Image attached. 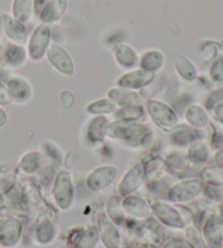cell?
Listing matches in <instances>:
<instances>
[{
    "instance_id": "obj_24",
    "label": "cell",
    "mask_w": 223,
    "mask_h": 248,
    "mask_svg": "<svg viewBox=\"0 0 223 248\" xmlns=\"http://www.w3.org/2000/svg\"><path fill=\"white\" fill-rule=\"evenodd\" d=\"M143 116H144V110L140 106H127L115 113V117L121 121H136Z\"/></svg>"
},
{
    "instance_id": "obj_33",
    "label": "cell",
    "mask_w": 223,
    "mask_h": 248,
    "mask_svg": "<svg viewBox=\"0 0 223 248\" xmlns=\"http://www.w3.org/2000/svg\"><path fill=\"white\" fill-rule=\"evenodd\" d=\"M50 1V0H33L34 2V8L38 13L43 11V9L47 6V3Z\"/></svg>"
},
{
    "instance_id": "obj_32",
    "label": "cell",
    "mask_w": 223,
    "mask_h": 248,
    "mask_svg": "<svg viewBox=\"0 0 223 248\" xmlns=\"http://www.w3.org/2000/svg\"><path fill=\"white\" fill-rule=\"evenodd\" d=\"M60 100H61V104L64 105L65 108H71L74 104V96L70 91H64L62 92V94L60 96Z\"/></svg>"
},
{
    "instance_id": "obj_5",
    "label": "cell",
    "mask_w": 223,
    "mask_h": 248,
    "mask_svg": "<svg viewBox=\"0 0 223 248\" xmlns=\"http://www.w3.org/2000/svg\"><path fill=\"white\" fill-rule=\"evenodd\" d=\"M146 179V168L143 163L134 166L119 184V193L123 197L131 196L141 187Z\"/></svg>"
},
{
    "instance_id": "obj_8",
    "label": "cell",
    "mask_w": 223,
    "mask_h": 248,
    "mask_svg": "<svg viewBox=\"0 0 223 248\" xmlns=\"http://www.w3.org/2000/svg\"><path fill=\"white\" fill-rule=\"evenodd\" d=\"M49 62L65 75H72L74 73V64L70 55L61 46L57 44H51L47 50Z\"/></svg>"
},
{
    "instance_id": "obj_15",
    "label": "cell",
    "mask_w": 223,
    "mask_h": 248,
    "mask_svg": "<svg viewBox=\"0 0 223 248\" xmlns=\"http://www.w3.org/2000/svg\"><path fill=\"white\" fill-rule=\"evenodd\" d=\"M66 0H50L41 12V20L45 23H53L61 19L66 9Z\"/></svg>"
},
{
    "instance_id": "obj_20",
    "label": "cell",
    "mask_w": 223,
    "mask_h": 248,
    "mask_svg": "<svg viewBox=\"0 0 223 248\" xmlns=\"http://www.w3.org/2000/svg\"><path fill=\"white\" fill-rule=\"evenodd\" d=\"M33 10V0H13L12 15L15 19L25 23L30 20Z\"/></svg>"
},
{
    "instance_id": "obj_26",
    "label": "cell",
    "mask_w": 223,
    "mask_h": 248,
    "mask_svg": "<svg viewBox=\"0 0 223 248\" xmlns=\"http://www.w3.org/2000/svg\"><path fill=\"white\" fill-rule=\"evenodd\" d=\"M114 110V103L109 99H99L92 103L87 107L88 113L92 114H106L110 113Z\"/></svg>"
},
{
    "instance_id": "obj_29",
    "label": "cell",
    "mask_w": 223,
    "mask_h": 248,
    "mask_svg": "<svg viewBox=\"0 0 223 248\" xmlns=\"http://www.w3.org/2000/svg\"><path fill=\"white\" fill-rule=\"evenodd\" d=\"M193 134L194 132L191 131V128L183 126L181 128H177V131L173 133V137H171V139H173V141L175 144L184 145L193 140V136H191Z\"/></svg>"
},
{
    "instance_id": "obj_34",
    "label": "cell",
    "mask_w": 223,
    "mask_h": 248,
    "mask_svg": "<svg viewBox=\"0 0 223 248\" xmlns=\"http://www.w3.org/2000/svg\"><path fill=\"white\" fill-rule=\"evenodd\" d=\"M7 119H8V116H7V112L4 111L3 109L0 108V128L4 126V124L7 123Z\"/></svg>"
},
{
    "instance_id": "obj_30",
    "label": "cell",
    "mask_w": 223,
    "mask_h": 248,
    "mask_svg": "<svg viewBox=\"0 0 223 248\" xmlns=\"http://www.w3.org/2000/svg\"><path fill=\"white\" fill-rule=\"evenodd\" d=\"M189 156L193 160V162H205V160L207 159L208 153L204 145L197 143L191 146V150H189Z\"/></svg>"
},
{
    "instance_id": "obj_28",
    "label": "cell",
    "mask_w": 223,
    "mask_h": 248,
    "mask_svg": "<svg viewBox=\"0 0 223 248\" xmlns=\"http://www.w3.org/2000/svg\"><path fill=\"white\" fill-rule=\"evenodd\" d=\"M186 119L196 126H204L207 123V116L199 107H191L187 110Z\"/></svg>"
},
{
    "instance_id": "obj_21",
    "label": "cell",
    "mask_w": 223,
    "mask_h": 248,
    "mask_svg": "<svg viewBox=\"0 0 223 248\" xmlns=\"http://www.w3.org/2000/svg\"><path fill=\"white\" fill-rule=\"evenodd\" d=\"M44 163V157L42 154L32 152L24 155L20 161L21 169L25 173H34L41 169Z\"/></svg>"
},
{
    "instance_id": "obj_17",
    "label": "cell",
    "mask_w": 223,
    "mask_h": 248,
    "mask_svg": "<svg viewBox=\"0 0 223 248\" xmlns=\"http://www.w3.org/2000/svg\"><path fill=\"white\" fill-rule=\"evenodd\" d=\"M109 98L113 103L120 106H138L141 104V98L136 93H134L127 88H115L108 93Z\"/></svg>"
},
{
    "instance_id": "obj_16",
    "label": "cell",
    "mask_w": 223,
    "mask_h": 248,
    "mask_svg": "<svg viewBox=\"0 0 223 248\" xmlns=\"http://www.w3.org/2000/svg\"><path fill=\"white\" fill-rule=\"evenodd\" d=\"M3 59L8 65L12 66V68H19L25 62V49L16 44H7L3 49Z\"/></svg>"
},
{
    "instance_id": "obj_14",
    "label": "cell",
    "mask_w": 223,
    "mask_h": 248,
    "mask_svg": "<svg viewBox=\"0 0 223 248\" xmlns=\"http://www.w3.org/2000/svg\"><path fill=\"white\" fill-rule=\"evenodd\" d=\"M154 78V73L148 72L145 70H136L133 72L123 75L121 78L118 79V85L122 88H141L149 84Z\"/></svg>"
},
{
    "instance_id": "obj_25",
    "label": "cell",
    "mask_w": 223,
    "mask_h": 248,
    "mask_svg": "<svg viewBox=\"0 0 223 248\" xmlns=\"http://www.w3.org/2000/svg\"><path fill=\"white\" fill-rule=\"evenodd\" d=\"M175 70L177 71L181 77H183V78L189 79V81H191V79L195 78L196 77L195 68L187 59L183 58V57H176L175 61Z\"/></svg>"
},
{
    "instance_id": "obj_9",
    "label": "cell",
    "mask_w": 223,
    "mask_h": 248,
    "mask_svg": "<svg viewBox=\"0 0 223 248\" xmlns=\"http://www.w3.org/2000/svg\"><path fill=\"white\" fill-rule=\"evenodd\" d=\"M0 26L6 36L10 39L13 44H24L26 42V31L23 23L17 21L15 17L4 15L0 17Z\"/></svg>"
},
{
    "instance_id": "obj_1",
    "label": "cell",
    "mask_w": 223,
    "mask_h": 248,
    "mask_svg": "<svg viewBox=\"0 0 223 248\" xmlns=\"http://www.w3.org/2000/svg\"><path fill=\"white\" fill-rule=\"evenodd\" d=\"M52 196L62 210H68L72 206L74 199L73 181L66 171H61L57 175L52 188Z\"/></svg>"
},
{
    "instance_id": "obj_18",
    "label": "cell",
    "mask_w": 223,
    "mask_h": 248,
    "mask_svg": "<svg viewBox=\"0 0 223 248\" xmlns=\"http://www.w3.org/2000/svg\"><path fill=\"white\" fill-rule=\"evenodd\" d=\"M108 128V120L104 117H98L91 121L87 125L86 137L92 143H98L104 140Z\"/></svg>"
},
{
    "instance_id": "obj_13",
    "label": "cell",
    "mask_w": 223,
    "mask_h": 248,
    "mask_svg": "<svg viewBox=\"0 0 223 248\" xmlns=\"http://www.w3.org/2000/svg\"><path fill=\"white\" fill-rule=\"evenodd\" d=\"M122 207L126 214L140 220L148 218L151 212V207L147 203L145 199L137 196L126 197Z\"/></svg>"
},
{
    "instance_id": "obj_10",
    "label": "cell",
    "mask_w": 223,
    "mask_h": 248,
    "mask_svg": "<svg viewBox=\"0 0 223 248\" xmlns=\"http://www.w3.org/2000/svg\"><path fill=\"white\" fill-rule=\"evenodd\" d=\"M22 235V223L15 218L6 219L0 222V245L4 247L15 246Z\"/></svg>"
},
{
    "instance_id": "obj_23",
    "label": "cell",
    "mask_w": 223,
    "mask_h": 248,
    "mask_svg": "<svg viewBox=\"0 0 223 248\" xmlns=\"http://www.w3.org/2000/svg\"><path fill=\"white\" fill-rule=\"evenodd\" d=\"M107 210H108V218L112 221L115 225L122 224L124 222V212L123 207L121 205L119 197H112L110 198L108 202V206H107Z\"/></svg>"
},
{
    "instance_id": "obj_4",
    "label": "cell",
    "mask_w": 223,
    "mask_h": 248,
    "mask_svg": "<svg viewBox=\"0 0 223 248\" xmlns=\"http://www.w3.org/2000/svg\"><path fill=\"white\" fill-rule=\"evenodd\" d=\"M203 188L204 184L202 181H184V182H181L175 186H173L170 189V192H169V199L175 203L186 202L191 201V199L199 195Z\"/></svg>"
},
{
    "instance_id": "obj_3",
    "label": "cell",
    "mask_w": 223,
    "mask_h": 248,
    "mask_svg": "<svg viewBox=\"0 0 223 248\" xmlns=\"http://www.w3.org/2000/svg\"><path fill=\"white\" fill-rule=\"evenodd\" d=\"M118 175V170L112 166H104L97 168L87 176L86 186L93 192H100V190L108 187L113 183Z\"/></svg>"
},
{
    "instance_id": "obj_11",
    "label": "cell",
    "mask_w": 223,
    "mask_h": 248,
    "mask_svg": "<svg viewBox=\"0 0 223 248\" xmlns=\"http://www.w3.org/2000/svg\"><path fill=\"white\" fill-rule=\"evenodd\" d=\"M97 222L98 229H99L100 232V236L102 238V241H104L105 245L108 246L109 248H118L120 243V236L115 224L108 218V216L104 214V212L98 215Z\"/></svg>"
},
{
    "instance_id": "obj_2",
    "label": "cell",
    "mask_w": 223,
    "mask_h": 248,
    "mask_svg": "<svg viewBox=\"0 0 223 248\" xmlns=\"http://www.w3.org/2000/svg\"><path fill=\"white\" fill-rule=\"evenodd\" d=\"M147 110L150 114L154 122L160 127L171 130L177 123V118L173 110L166 104L160 103V101L150 100L147 104Z\"/></svg>"
},
{
    "instance_id": "obj_12",
    "label": "cell",
    "mask_w": 223,
    "mask_h": 248,
    "mask_svg": "<svg viewBox=\"0 0 223 248\" xmlns=\"http://www.w3.org/2000/svg\"><path fill=\"white\" fill-rule=\"evenodd\" d=\"M7 88L10 92L13 100L26 103L33 96V90L30 83L21 77H13L8 79Z\"/></svg>"
},
{
    "instance_id": "obj_31",
    "label": "cell",
    "mask_w": 223,
    "mask_h": 248,
    "mask_svg": "<svg viewBox=\"0 0 223 248\" xmlns=\"http://www.w3.org/2000/svg\"><path fill=\"white\" fill-rule=\"evenodd\" d=\"M13 99L10 92H9L7 86H4L3 84L0 82V106H8L10 105Z\"/></svg>"
},
{
    "instance_id": "obj_22",
    "label": "cell",
    "mask_w": 223,
    "mask_h": 248,
    "mask_svg": "<svg viewBox=\"0 0 223 248\" xmlns=\"http://www.w3.org/2000/svg\"><path fill=\"white\" fill-rule=\"evenodd\" d=\"M163 63V55L159 50H148L143 56L141 65L142 69L148 72L160 69Z\"/></svg>"
},
{
    "instance_id": "obj_19",
    "label": "cell",
    "mask_w": 223,
    "mask_h": 248,
    "mask_svg": "<svg viewBox=\"0 0 223 248\" xmlns=\"http://www.w3.org/2000/svg\"><path fill=\"white\" fill-rule=\"evenodd\" d=\"M115 59L118 63L123 68L131 69L137 63V55L135 54L130 46L127 45H119L115 48Z\"/></svg>"
},
{
    "instance_id": "obj_7",
    "label": "cell",
    "mask_w": 223,
    "mask_h": 248,
    "mask_svg": "<svg viewBox=\"0 0 223 248\" xmlns=\"http://www.w3.org/2000/svg\"><path fill=\"white\" fill-rule=\"evenodd\" d=\"M49 39H50V29H49V26L45 24L38 25L35 29L30 41L29 50L31 58L36 61L42 58L49 46Z\"/></svg>"
},
{
    "instance_id": "obj_6",
    "label": "cell",
    "mask_w": 223,
    "mask_h": 248,
    "mask_svg": "<svg viewBox=\"0 0 223 248\" xmlns=\"http://www.w3.org/2000/svg\"><path fill=\"white\" fill-rule=\"evenodd\" d=\"M151 211L161 222L171 229H183L184 221L175 207L166 202H155L151 206Z\"/></svg>"
},
{
    "instance_id": "obj_27",
    "label": "cell",
    "mask_w": 223,
    "mask_h": 248,
    "mask_svg": "<svg viewBox=\"0 0 223 248\" xmlns=\"http://www.w3.org/2000/svg\"><path fill=\"white\" fill-rule=\"evenodd\" d=\"M55 233L56 227L50 221H44L36 228V237L41 243L50 241L55 236Z\"/></svg>"
}]
</instances>
